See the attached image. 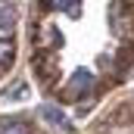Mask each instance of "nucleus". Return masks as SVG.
<instances>
[{
    "instance_id": "f257e3e1",
    "label": "nucleus",
    "mask_w": 134,
    "mask_h": 134,
    "mask_svg": "<svg viewBox=\"0 0 134 134\" xmlns=\"http://www.w3.org/2000/svg\"><path fill=\"white\" fill-rule=\"evenodd\" d=\"M94 87V75L91 72H75L72 78H69L66 84V97H81V94H87Z\"/></svg>"
},
{
    "instance_id": "f03ea898",
    "label": "nucleus",
    "mask_w": 134,
    "mask_h": 134,
    "mask_svg": "<svg viewBox=\"0 0 134 134\" xmlns=\"http://www.w3.org/2000/svg\"><path fill=\"white\" fill-rule=\"evenodd\" d=\"M41 115H44L50 125H56V128H66V125H69V122H66V115H63L56 106H44V109H41Z\"/></svg>"
},
{
    "instance_id": "7ed1b4c3",
    "label": "nucleus",
    "mask_w": 134,
    "mask_h": 134,
    "mask_svg": "<svg viewBox=\"0 0 134 134\" xmlns=\"http://www.w3.org/2000/svg\"><path fill=\"white\" fill-rule=\"evenodd\" d=\"M16 25V9L13 6H0V31H9Z\"/></svg>"
},
{
    "instance_id": "20e7f679",
    "label": "nucleus",
    "mask_w": 134,
    "mask_h": 134,
    "mask_svg": "<svg viewBox=\"0 0 134 134\" xmlns=\"http://www.w3.org/2000/svg\"><path fill=\"white\" fill-rule=\"evenodd\" d=\"M13 53H16V44L13 41H0V69H6L13 63Z\"/></svg>"
},
{
    "instance_id": "39448f33",
    "label": "nucleus",
    "mask_w": 134,
    "mask_h": 134,
    "mask_svg": "<svg viewBox=\"0 0 134 134\" xmlns=\"http://www.w3.org/2000/svg\"><path fill=\"white\" fill-rule=\"evenodd\" d=\"M3 134H28V128L22 122H9V125H3Z\"/></svg>"
},
{
    "instance_id": "423d86ee",
    "label": "nucleus",
    "mask_w": 134,
    "mask_h": 134,
    "mask_svg": "<svg viewBox=\"0 0 134 134\" xmlns=\"http://www.w3.org/2000/svg\"><path fill=\"white\" fill-rule=\"evenodd\" d=\"M28 94V87L25 84H16V87H9V97H25Z\"/></svg>"
}]
</instances>
